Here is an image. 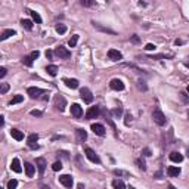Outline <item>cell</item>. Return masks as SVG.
I'll list each match as a JSON object with an SVG mask.
<instances>
[{
    "label": "cell",
    "mask_w": 189,
    "mask_h": 189,
    "mask_svg": "<svg viewBox=\"0 0 189 189\" xmlns=\"http://www.w3.org/2000/svg\"><path fill=\"white\" fill-rule=\"evenodd\" d=\"M152 120H154V123H155V124H158V126H164V124L167 123L166 115H164V112H162L160 108H157L155 111L152 112Z\"/></svg>",
    "instance_id": "6da1fadb"
},
{
    "label": "cell",
    "mask_w": 189,
    "mask_h": 189,
    "mask_svg": "<svg viewBox=\"0 0 189 189\" xmlns=\"http://www.w3.org/2000/svg\"><path fill=\"white\" fill-rule=\"evenodd\" d=\"M186 90H188V93H189V86H188V89H186Z\"/></svg>",
    "instance_id": "9f6ffc18"
},
{
    "label": "cell",
    "mask_w": 189,
    "mask_h": 189,
    "mask_svg": "<svg viewBox=\"0 0 189 189\" xmlns=\"http://www.w3.org/2000/svg\"><path fill=\"white\" fill-rule=\"evenodd\" d=\"M92 25H93L94 28H98V30H101V31H103V33H109V34H115L114 30H111V28H107V27H102L99 22H94V21H92Z\"/></svg>",
    "instance_id": "ac0fdd59"
},
{
    "label": "cell",
    "mask_w": 189,
    "mask_h": 189,
    "mask_svg": "<svg viewBox=\"0 0 189 189\" xmlns=\"http://www.w3.org/2000/svg\"><path fill=\"white\" fill-rule=\"evenodd\" d=\"M109 87L112 90H124V83L120 78H112L109 81Z\"/></svg>",
    "instance_id": "8fae6325"
},
{
    "label": "cell",
    "mask_w": 189,
    "mask_h": 189,
    "mask_svg": "<svg viewBox=\"0 0 189 189\" xmlns=\"http://www.w3.org/2000/svg\"><path fill=\"white\" fill-rule=\"evenodd\" d=\"M146 50H155V44H152V43H148L146 46H145Z\"/></svg>",
    "instance_id": "7bdbcfd3"
},
{
    "label": "cell",
    "mask_w": 189,
    "mask_h": 189,
    "mask_svg": "<svg viewBox=\"0 0 189 189\" xmlns=\"http://www.w3.org/2000/svg\"><path fill=\"white\" fill-rule=\"evenodd\" d=\"M188 117H189V109H188Z\"/></svg>",
    "instance_id": "6f0895ef"
},
{
    "label": "cell",
    "mask_w": 189,
    "mask_h": 189,
    "mask_svg": "<svg viewBox=\"0 0 189 189\" xmlns=\"http://www.w3.org/2000/svg\"><path fill=\"white\" fill-rule=\"evenodd\" d=\"M71 115L74 118H80L81 115H83V108H81L78 103H73L71 105Z\"/></svg>",
    "instance_id": "4fadbf2b"
},
{
    "label": "cell",
    "mask_w": 189,
    "mask_h": 189,
    "mask_svg": "<svg viewBox=\"0 0 189 189\" xmlns=\"http://www.w3.org/2000/svg\"><path fill=\"white\" fill-rule=\"evenodd\" d=\"M40 189H50V188H49V186H46V185H41Z\"/></svg>",
    "instance_id": "f907efd6"
},
{
    "label": "cell",
    "mask_w": 189,
    "mask_h": 189,
    "mask_svg": "<svg viewBox=\"0 0 189 189\" xmlns=\"http://www.w3.org/2000/svg\"><path fill=\"white\" fill-rule=\"evenodd\" d=\"M78 189H84V186H83V183H78V186H77Z\"/></svg>",
    "instance_id": "816d5d0a"
},
{
    "label": "cell",
    "mask_w": 189,
    "mask_h": 189,
    "mask_svg": "<svg viewBox=\"0 0 189 189\" xmlns=\"http://www.w3.org/2000/svg\"><path fill=\"white\" fill-rule=\"evenodd\" d=\"M27 93L30 94V98H31V99H39L41 94L44 93V90H43V89H40V87H28L27 89Z\"/></svg>",
    "instance_id": "5b68a950"
},
{
    "label": "cell",
    "mask_w": 189,
    "mask_h": 189,
    "mask_svg": "<svg viewBox=\"0 0 189 189\" xmlns=\"http://www.w3.org/2000/svg\"><path fill=\"white\" fill-rule=\"evenodd\" d=\"M36 166H37V169H39V173H40V176L44 174V170H46V166H47L46 160H44V158H41V157L36 158Z\"/></svg>",
    "instance_id": "30bf717a"
},
{
    "label": "cell",
    "mask_w": 189,
    "mask_h": 189,
    "mask_svg": "<svg viewBox=\"0 0 189 189\" xmlns=\"http://www.w3.org/2000/svg\"><path fill=\"white\" fill-rule=\"evenodd\" d=\"M37 141H39V135L31 133V135L28 136V139H27L28 148H30V149H37V148H39V143H37Z\"/></svg>",
    "instance_id": "52a82bcc"
},
{
    "label": "cell",
    "mask_w": 189,
    "mask_h": 189,
    "mask_svg": "<svg viewBox=\"0 0 189 189\" xmlns=\"http://www.w3.org/2000/svg\"><path fill=\"white\" fill-rule=\"evenodd\" d=\"M59 59H68L69 56H71V52L68 50L67 47H64V46H59V47H56L55 49V52H53Z\"/></svg>",
    "instance_id": "7a4b0ae2"
},
{
    "label": "cell",
    "mask_w": 189,
    "mask_h": 189,
    "mask_svg": "<svg viewBox=\"0 0 189 189\" xmlns=\"http://www.w3.org/2000/svg\"><path fill=\"white\" fill-rule=\"evenodd\" d=\"M186 154H188V157H189V146H188V149H186Z\"/></svg>",
    "instance_id": "11a10c76"
},
{
    "label": "cell",
    "mask_w": 189,
    "mask_h": 189,
    "mask_svg": "<svg viewBox=\"0 0 189 189\" xmlns=\"http://www.w3.org/2000/svg\"><path fill=\"white\" fill-rule=\"evenodd\" d=\"M174 44H176V46H180V44H183V40H176Z\"/></svg>",
    "instance_id": "c3c4849f"
},
{
    "label": "cell",
    "mask_w": 189,
    "mask_h": 189,
    "mask_svg": "<svg viewBox=\"0 0 189 189\" xmlns=\"http://www.w3.org/2000/svg\"><path fill=\"white\" fill-rule=\"evenodd\" d=\"M52 170H53V171H59V170H62L61 161H56V162H55L53 166H52Z\"/></svg>",
    "instance_id": "d590c367"
},
{
    "label": "cell",
    "mask_w": 189,
    "mask_h": 189,
    "mask_svg": "<svg viewBox=\"0 0 189 189\" xmlns=\"http://www.w3.org/2000/svg\"><path fill=\"white\" fill-rule=\"evenodd\" d=\"M10 135H12V137H14L15 141H22L24 139V133L21 130H18V128H12L10 130Z\"/></svg>",
    "instance_id": "d6986e66"
},
{
    "label": "cell",
    "mask_w": 189,
    "mask_h": 189,
    "mask_svg": "<svg viewBox=\"0 0 189 189\" xmlns=\"http://www.w3.org/2000/svg\"><path fill=\"white\" fill-rule=\"evenodd\" d=\"M10 169L14 170L15 173H21V171H22V169H21V162H19V160H18V158H14V160H12Z\"/></svg>",
    "instance_id": "ffe728a7"
},
{
    "label": "cell",
    "mask_w": 189,
    "mask_h": 189,
    "mask_svg": "<svg viewBox=\"0 0 189 189\" xmlns=\"http://www.w3.org/2000/svg\"><path fill=\"white\" fill-rule=\"evenodd\" d=\"M77 43H78V34H74V36L69 39L68 44H69V47H75L77 46Z\"/></svg>",
    "instance_id": "f1b7e54d"
},
{
    "label": "cell",
    "mask_w": 189,
    "mask_h": 189,
    "mask_svg": "<svg viewBox=\"0 0 189 189\" xmlns=\"http://www.w3.org/2000/svg\"><path fill=\"white\" fill-rule=\"evenodd\" d=\"M46 71H47V74H49V75L55 77V75L58 74V67H56V65H47Z\"/></svg>",
    "instance_id": "d4e9b609"
},
{
    "label": "cell",
    "mask_w": 189,
    "mask_h": 189,
    "mask_svg": "<svg viewBox=\"0 0 189 189\" xmlns=\"http://www.w3.org/2000/svg\"><path fill=\"white\" fill-rule=\"evenodd\" d=\"M24 101V96L22 94H15L14 98H12V101L9 102V105L12 107V105H15V103H19V102Z\"/></svg>",
    "instance_id": "4316f807"
},
{
    "label": "cell",
    "mask_w": 189,
    "mask_h": 189,
    "mask_svg": "<svg viewBox=\"0 0 189 189\" xmlns=\"http://www.w3.org/2000/svg\"><path fill=\"white\" fill-rule=\"evenodd\" d=\"M52 56H53V52H52V50H46V58L47 59H52Z\"/></svg>",
    "instance_id": "f6af8a7d"
},
{
    "label": "cell",
    "mask_w": 189,
    "mask_h": 189,
    "mask_svg": "<svg viewBox=\"0 0 189 189\" xmlns=\"http://www.w3.org/2000/svg\"><path fill=\"white\" fill-rule=\"evenodd\" d=\"M6 74H7V69L5 67H2V68H0V78H3Z\"/></svg>",
    "instance_id": "b9f144b4"
},
{
    "label": "cell",
    "mask_w": 189,
    "mask_h": 189,
    "mask_svg": "<svg viewBox=\"0 0 189 189\" xmlns=\"http://www.w3.org/2000/svg\"><path fill=\"white\" fill-rule=\"evenodd\" d=\"M86 139H87V133H86V130H83V128H77V130H75V141L78 142V143H83Z\"/></svg>",
    "instance_id": "5bb4252c"
},
{
    "label": "cell",
    "mask_w": 189,
    "mask_h": 189,
    "mask_svg": "<svg viewBox=\"0 0 189 189\" xmlns=\"http://www.w3.org/2000/svg\"><path fill=\"white\" fill-rule=\"evenodd\" d=\"M167 174L170 177H176V176L180 174V169L179 167H174V166H170L169 169H167Z\"/></svg>",
    "instance_id": "44dd1931"
},
{
    "label": "cell",
    "mask_w": 189,
    "mask_h": 189,
    "mask_svg": "<svg viewBox=\"0 0 189 189\" xmlns=\"http://www.w3.org/2000/svg\"><path fill=\"white\" fill-rule=\"evenodd\" d=\"M180 98H182V101L185 102V103H189V96L185 92H180Z\"/></svg>",
    "instance_id": "74e56055"
},
{
    "label": "cell",
    "mask_w": 189,
    "mask_h": 189,
    "mask_svg": "<svg viewBox=\"0 0 189 189\" xmlns=\"http://www.w3.org/2000/svg\"><path fill=\"white\" fill-rule=\"evenodd\" d=\"M22 64H24V65H27V67H31V65H33V59H31V56H24V58H22Z\"/></svg>",
    "instance_id": "1f68e13d"
},
{
    "label": "cell",
    "mask_w": 189,
    "mask_h": 189,
    "mask_svg": "<svg viewBox=\"0 0 189 189\" xmlns=\"http://www.w3.org/2000/svg\"><path fill=\"white\" fill-rule=\"evenodd\" d=\"M92 130H93L94 135H98V136H103V135H105V127H103L102 124H99V123H94V124H92Z\"/></svg>",
    "instance_id": "9a60e30c"
},
{
    "label": "cell",
    "mask_w": 189,
    "mask_h": 189,
    "mask_svg": "<svg viewBox=\"0 0 189 189\" xmlns=\"http://www.w3.org/2000/svg\"><path fill=\"white\" fill-rule=\"evenodd\" d=\"M130 121H132V115L127 114V115H126V124H128Z\"/></svg>",
    "instance_id": "bcb514c9"
},
{
    "label": "cell",
    "mask_w": 189,
    "mask_h": 189,
    "mask_svg": "<svg viewBox=\"0 0 189 189\" xmlns=\"http://www.w3.org/2000/svg\"><path fill=\"white\" fill-rule=\"evenodd\" d=\"M30 56H31V59H37V58H39V56H40V52H39V50H34V52H31V55H30Z\"/></svg>",
    "instance_id": "ab89813d"
},
{
    "label": "cell",
    "mask_w": 189,
    "mask_h": 189,
    "mask_svg": "<svg viewBox=\"0 0 189 189\" xmlns=\"http://www.w3.org/2000/svg\"><path fill=\"white\" fill-rule=\"evenodd\" d=\"M31 115H34V117H41V115H43V112H41V111H39V109H33V111H31Z\"/></svg>",
    "instance_id": "60d3db41"
},
{
    "label": "cell",
    "mask_w": 189,
    "mask_h": 189,
    "mask_svg": "<svg viewBox=\"0 0 189 189\" xmlns=\"http://www.w3.org/2000/svg\"><path fill=\"white\" fill-rule=\"evenodd\" d=\"M185 65H186V67L189 68V61H186V62H185Z\"/></svg>",
    "instance_id": "f5cc1de1"
},
{
    "label": "cell",
    "mask_w": 189,
    "mask_h": 189,
    "mask_svg": "<svg viewBox=\"0 0 189 189\" xmlns=\"http://www.w3.org/2000/svg\"><path fill=\"white\" fill-rule=\"evenodd\" d=\"M112 188L114 189H126V185H124V182L120 180V179H114V180H112Z\"/></svg>",
    "instance_id": "cb8c5ba5"
},
{
    "label": "cell",
    "mask_w": 189,
    "mask_h": 189,
    "mask_svg": "<svg viewBox=\"0 0 189 189\" xmlns=\"http://www.w3.org/2000/svg\"><path fill=\"white\" fill-rule=\"evenodd\" d=\"M99 107H90L87 109V112H86V118L87 120H92V118H96V117H99Z\"/></svg>",
    "instance_id": "7c38bea8"
},
{
    "label": "cell",
    "mask_w": 189,
    "mask_h": 189,
    "mask_svg": "<svg viewBox=\"0 0 189 189\" xmlns=\"http://www.w3.org/2000/svg\"><path fill=\"white\" fill-rule=\"evenodd\" d=\"M55 30H56V33L58 34H65L67 33V27H65L64 24H58V25L55 27Z\"/></svg>",
    "instance_id": "f546056e"
},
{
    "label": "cell",
    "mask_w": 189,
    "mask_h": 189,
    "mask_svg": "<svg viewBox=\"0 0 189 189\" xmlns=\"http://www.w3.org/2000/svg\"><path fill=\"white\" fill-rule=\"evenodd\" d=\"M114 174H117V176L126 174V176H128V173H124V171H121V170H114Z\"/></svg>",
    "instance_id": "ee69618b"
},
{
    "label": "cell",
    "mask_w": 189,
    "mask_h": 189,
    "mask_svg": "<svg viewBox=\"0 0 189 189\" xmlns=\"http://www.w3.org/2000/svg\"><path fill=\"white\" fill-rule=\"evenodd\" d=\"M80 5H81V6H84V7L93 6V5H94V0H81Z\"/></svg>",
    "instance_id": "d6a6232c"
},
{
    "label": "cell",
    "mask_w": 189,
    "mask_h": 189,
    "mask_svg": "<svg viewBox=\"0 0 189 189\" xmlns=\"http://www.w3.org/2000/svg\"><path fill=\"white\" fill-rule=\"evenodd\" d=\"M169 188L170 189H174V186H173V185H169Z\"/></svg>",
    "instance_id": "db71d44e"
},
{
    "label": "cell",
    "mask_w": 189,
    "mask_h": 189,
    "mask_svg": "<svg viewBox=\"0 0 189 189\" xmlns=\"http://www.w3.org/2000/svg\"><path fill=\"white\" fill-rule=\"evenodd\" d=\"M136 164H137V167H139L142 171H145V170H146V164H145V161H143V160L137 158V160H136Z\"/></svg>",
    "instance_id": "4dcf8cb0"
},
{
    "label": "cell",
    "mask_w": 189,
    "mask_h": 189,
    "mask_svg": "<svg viewBox=\"0 0 189 189\" xmlns=\"http://www.w3.org/2000/svg\"><path fill=\"white\" fill-rule=\"evenodd\" d=\"M170 160H171L173 162H182L183 161V155L174 151V152H171V154H170Z\"/></svg>",
    "instance_id": "603a6c76"
},
{
    "label": "cell",
    "mask_w": 189,
    "mask_h": 189,
    "mask_svg": "<svg viewBox=\"0 0 189 189\" xmlns=\"http://www.w3.org/2000/svg\"><path fill=\"white\" fill-rule=\"evenodd\" d=\"M0 126H5V117H0Z\"/></svg>",
    "instance_id": "681fc988"
},
{
    "label": "cell",
    "mask_w": 189,
    "mask_h": 189,
    "mask_svg": "<svg viewBox=\"0 0 189 189\" xmlns=\"http://www.w3.org/2000/svg\"><path fill=\"white\" fill-rule=\"evenodd\" d=\"M84 154H86V157H87L92 162H94V164H99V162H101L99 155H98V154H96L92 148H84Z\"/></svg>",
    "instance_id": "277c9868"
},
{
    "label": "cell",
    "mask_w": 189,
    "mask_h": 189,
    "mask_svg": "<svg viewBox=\"0 0 189 189\" xmlns=\"http://www.w3.org/2000/svg\"><path fill=\"white\" fill-rule=\"evenodd\" d=\"M28 14L31 15L33 21H36V24H41V16L37 14V12H34V10H28Z\"/></svg>",
    "instance_id": "484cf974"
},
{
    "label": "cell",
    "mask_w": 189,
    "mask_h": 189,
    "mask_svg": "<svg viewBox=\"0 0 189 189\" xmlns=\"http://www.w3.org/2000/svg\"><path fill=\"white\" fill-rule=\"evenodd\" d=\"M21 25L25 28V30H28V31H30V30H33V22H31L30 19H22L21 21Z\"/></svg>",
    "instance_id": "83f0119b"
},
{
    "label": "cell",
    "mask_w": 189,
    "mask_h": 189,
    "mask_svg": "<svg viewBox=\"0 0 189 189\" xmlns=\"http://www.w3.org/2000/svg\"><path fill=\"white\" fill-rule=\"evenodd\" d=\"M53 102H55L56 109H59L61 112L65 109V107H67V101H65V98H64L62 94H56V96H55V99H53Z\"/></svg>",
    "instance_id": "3957f363"
},
{
    "label": "cell",
    "mask_w": 189,
    "mask_h": 189,
    "mask_svg": "<svg viewBox=\"0 0 189 189\" xmlns=\"http://www.w3.org/2000/svg\"><path fill=\"white\" fill-rule=\"evenodd\" d=\"M59 182L65 186V188H68V189H71L73 188V177L69 174H62V176H59Z\"/></svg>",
    "instance_id": "9c48e42d"
},
{
    "label": "cell",
    "mask_w": 189,
    "mask_h": 189,
    "mask_svg": "<svg viewBox=\"0 0 189 189\" xmlns=\"http://www.w3.org/2000/svg\"><path fill=\"white\" fill-rule=\"evenodd\" d=\"M9 90V84L7 83H2V87H0V93L2 94H5Z\"/></svg>",
    "instance_id": "8d00e7d4"
},
{
    "label": "cell",
    "mask_w": 189,
    "mask_h": 189,
    "mask_svg": "<svg viewBox=\"0 0 189 189\" xmlns=\"http://www.w3.org/2000/svg\"><path fill=\"white\" fill-rule=\"evenodd\" d=\"M64 83H65V86L69 89L78 87V80H75V78H64Z\"/></svg>",
    "instance_id": "e0dca14e"
},
{
    "label": "cell",
    "mask_w": 189,
    "mask_h": 189,
    "mask_svg": "<svg viewBox=\"0 0 189 189\" xmlns=\"http://www.w3.org/2000/svg\"><path fill=\"white\" fill-rule=\"evenodd\" d=\"M80 94H81V98H83V101L86 102V103H92V102H93V94H92V92H90V89L83 87L80 90Z\"/></svg>",
    "instance_id": "8992f818"
},
{
    "label": "cell",
    "mask_w": 189,
    "mask_h": 189,
    "mask_svg": "<svg viewBox=\"0 0 189 189\" xmlns=\"http://www.w3.org/2000/svg\"><path fill=\"white\" fill-rule=\"evenodd\" d=\"M132 41H133V43H139V37H137V36H133V37H132Z\"/></svg>",
    "instance_id": "7dc6e473"
},
{
    "label": "cell",
    "mask_w": 189,
    "mask_h": 189,
    "mask_svg": "<svg viewBox=\"0 0 189 189\" xmlns=\"http://www.w3.org/2000/svg\"><path fill=\"white\" fill-rule=\"evenodd\" d=\"M108 58L112 62H118V61H121L123 59V55H121V52H118V50H115V49H109Z\"/></svg>",
    "instance_id": "ba28073f"
},
{
    "label": "cell",
    "mask_w": 189,
    "mask_h": 189,
    "mask_svg": "<svg viewBox=\"0 0 189 189\" xmlns=\"http://www.w3.org/2000/svg\"><path fill=\"white\" fill-rule=\"evenodd\" d=\"M111 114L115 115V117H120V115L123 114V108H121V107H118V108L112 109V111H111Z\"/></svg>",
    "instance_id": "e575fe53"
},
{
    "label": "cell",
    "mask_w": 189,
    "mask_h": 189,
    "mask_svg": "<svg viewBox=\"0 0 189 189\" xmlns=\"http://www.w3.org/2000/svg\"><path fill=\"white\" fill-rule=\"evenodd\" d=\"M142 154H143L145 157H151V155H152V152H151V149H149V148H143V149H142Z\"/></svg>",
    "instance_id": "f35d334b"
},
{
    "label": "cell",
    "mask_w": 189,
    "mask_h": 189,
    "mask_svg": "<svg viewBox=\"0 0 189 189\" xmlns=\"http://www.w3.org/2000/svg\"><path fill=\"white\" fill-rule=\"evenodd\" d=\"M24 169H25V174H27V177H33L36 169H34V166L31 164V162H24Z\"/></svg>",
    "instance_id": "2e32d148"
},
{
    "label": "cell",
    "mask_w": 189,
    "mask_h": 189,
    "mask_svg": "<svg viewBox=\"0 0 189 189\" xmlns=\"http://www.w3.org/2000/svg\"><path fill=\"white\" fill-rule=\"evenodd\" d=\"M15 34H16V31H15V30H12V28H10V30H5V31L2 33V36H0V40H2V41L6 40V39L12 37V36H15Z\"/></svg>",
    "instance_id": "7402d4cb"
},
{
    "label": "cell",
    "mask_w": 189,
    "mask_h": 189,
    "mask_svg": "<svg viewBox=\"0 0 189 189\" xmlns=\"http://www.w3.org/2000/svg\"><path fill=\"white\" fill-rule=\"evenodd\" d=\"M16 186H18V180H15V179L7 182V189H16Z\"/></svg>",
    "instance_id": "836d02e7"
}]
</instances>
